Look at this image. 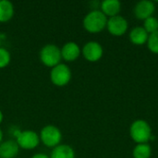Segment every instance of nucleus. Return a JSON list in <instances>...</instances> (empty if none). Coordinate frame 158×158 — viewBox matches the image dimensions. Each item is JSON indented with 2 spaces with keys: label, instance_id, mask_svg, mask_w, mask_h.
I'll list each match as a JSON object with an SVG mask.
<instances>
[{
  "label": "nucleus",
  "instance_id": "nucleus-21",
  "mask_svg": "<svg viewBox=\"0 0 158 158\" xmlns=\"http://www.w3.org/2000/svg\"><path fill=\"white\" fill-rule=\"evenodd\" d=\"M3 119H4V115H3V113H2V111L0 110V124L3 122Z\"/></svg>",
  "mask_w": 158,
  "mask_h": 158
},
{
  "label": "nucleus",
  "instance_id": "nucleus-16",
  "mask_svg": "<svg viewBox=\"0 0 158 158\" xmlns=\"http://www.w3.org/2000/svg\"><path fill=\"white\" fill-rule=\"evenodd\" d=\"M133 158H150L152 156V149L148 143H138L133 151Z\"/></svg>",
  "mask_w": 158,
  "mask_h": 158
},
{
  "label": "nucleus",
  "instance_id": "nucleus-17",
  "mask_svg": "<svg viewBox=\"0 0 158 158\" xmlns=\"http://www.w3.org/2000/svg\"><path fill=\"white\" fill-rule=\"evenodd\" d=\"M143 29L148 32V34H151L153 32H156L158 31V19L155 17H150L146 19L143 22Z\"/></svg>",
  "mask_w": 158,
  "mask_h": 158
},
{
  "label": "nucleus",
  "instance_id": "nucleus-9",
  "mask_svg": "<svg viewBox=\"0 0 158 158\" xmlns=\"http://www.w3.org/2000/svg\"><path fill=\"white\" fill-rule=\"evenodd\" d=\"M156 10L154 2L149 0H142L138 2L134 6V15L137 19L145 20L146 19L153 17Z\"/></svg>",
  "mask_w": 158,
  "mask_h": 158
},
{
  "label": "nucleus",
  "instance_id": "nucleus-14",
  "mask_svg": "<svg viewBox=\"0 0 158 158\" xmlns=\"http://www.w3.org/2000/svg\"><path fill=\"white\" fill-rule=\"evenodd\" d=\"M50 158H75V152L69 144H59L53 148Z\"/></svg>",
  "mask_w": 158,
  "mask_h": 158
},
{
  "label": "nucleus",
  "instance_id": "nucleus-10",
  "mask_svg": "<svg viewBox=\"0 0 158 158\" xmlns=\"http://www.w3.org/2000/svg\"><path fill=\"white\" fill-rule=\"evenodd\" d=\"M60 50L62 59H64L67 62H72L77 60L81 54V50L79 44L75 42L66 43L62 46V48H60Z\"/></svg>",
  "mask_w": 158,
  "mask_h": 158
},
{
  "label": "nucleus",
  "instance_id": "nucleus-8",
  "mask_svg": "<svg viewBox=\"0 0 158 158\" xmlns=\"http://www.w3.org/2000/svg\"><path fill=\"white\" fill-rule=\"evenodd\" d=\"M106 28L112 35L121 36L125 34L128 30V21L122 16L118 15L107 19Z\"/></svg>",
  "mask_w": 158,
  "mask_h": 158
},
{
  "label": "nucleus",
  "instance_id": "nucleus-18",
  "mask_svg": "<svg viewBox=\"0 0 158 158\" xmlns=\"http://www.w3.org/2000/svg\"><path fill=\"white\" fill-rule=\"evenodd\" d=\"M147 46L152 53L158 54V31L149 34L147 40Z\"/></svg>",
  "mask_w": 158,
  "mask_h": 158
},
{
  "label": "nucleus",
  "instance_id": "nucleus-12",
  "mask_svg": "<svg viewBox=\"0 0 158 158\" xmlns=\"http://www.w3.org/2000/svg\"><path fill=\"white\" fill-rule=\"evenodd\" d=\"M101 11L109 18L118 16L121 9V4L118 0H105L100 4Z\"/></svg>",
  "mask_w": 158,
  "mask_h": 158
},
{
  "label": "nucleus",
  "instance_id": "nucleus-11",
  "mask_svg": "<svg viewBox=\"0 0 158 158\" xmlns=\"http://www.w3.org/2000/svg\"><path fill=\"white\" fill-rule=\"evenodd\" d=\"M19 147L16 141L8 140L0 143V158H16Z\"/></svg>",
  "mask_w": 158,
  "mask_h": 158
},
{
  "label": "nucleus",
  "instance_id": "nucleus-7",
  "mask_svg": "<svg viewBox=\"0 0 158 158\" xmlns=\"http://www.w3.org/2000/svg\"><path fill=\"white\" fill-rule=\"evenodd\" d=\"M83 57L89 62H97L99 61L104 54L102 45L95 41L88 42L84 44L81 50Z\"/></svg>",
  "mask_w": 158,
  "mask_h": 158
},
{
  "label": "nucleus",
  "instance_id": "nucleus-5",
  "mask_svg": "<svg viewBox=\"0 0 158 158\" xmlns=\"http://www.w3.org/2000/svg\"><path fill=\"white\" fill-rule=\"evenodd\" d=\"M50 80L57 87H63L69 83L71 80V70L65 64H58L52 68L50 71Z\"/></svg>",
  "mask_w": 158,
  "mask_h": 158
},
{
  "label": "nucleus",
  "instance_id": "nucleus-19",
  "mask_svg": "<svg viewBox=\"0 0 158 158\" xmlns=\"http://www.w3.org/2000/svg\"><path fill=\"white\" fill-rule=\"evenodd\" d=\"M11 61L10 53L4 47H0V69L6 68Z\"/></svg>",
  "mask_w": 158,
  "mask_h": 158
},
{
  "label": "nucleus",
  "instance_id": "nucleus-4",
  "mask_svg": "<svg viewBox=\"0 0 158 158\" xmlns=\"http://www.w3.org/2000/svg\"><path fill=\"white\" fill-rule=\"evenodd\" d=\"M40 142L48 148H55L60 144L62 140L61 131L55 125L44 126L40 132Z\"/></svg>",
  "mask_w": 158,
  "mask_h": 158
},
{
  "label": "nucleus",
  "instance_id": "nucleus-23",
  "mask_svg": "<svg viewBox=\"0 0 158 158\" xmlns=\"http://www.w3.org/2000/svg\"><path fill=\"white\" fill-rule=\"evenodd\" d=\"M0 43H1V35H0Z\"/></svg>",
  "mask_w": 158,
  "mask_h": 158
},
{
  "label": "nucleus",
  "instance_id": "nucleus-3",
  "mask_svg": "<svg viewBox=\"0 0 158 158\" xmlns=\"http://www.w3.org/2000/svg\"><path fill=\"white\" fill-rule=\"evenodd\" d=\"M61 59V50L56 44H48L44 45L40 51V60L44 66L48 68L52 69L57 66L60 64Z\"/></svg>",
  "mask_w": 158,
  "mask_h": 158
},
{
  "label": "nucleus",
  "instance_id": "nucleus-20",
  "mask_svg": "<svg viewBox=\"0 0 158 158\" xmlns=\"http://www.w3.org/2000/svg\"><path fill=\"white\" fill-rule=\"evenodd\" d=\"M31 158H50V156L45 154H43V153H38V154L33 155Z\"/></svg>",
  "mask_w": 158,
  "mask_h": 158
},
{
  "label": "nucleus",
  "instance_id": "nucleus-2",
  "mask_svg": "<svg viewBox=\"0 0 158 158\" xmlns=\"http://www.w3.org/2000/svg\"><path fill=\"white\" fill-rule=\"evenodd\" d=\"M130 135L137 144L147 143L153 137L150 125L143 119H137L132 122L130 128Z\"/></svg>",
  "mask_w": 158,
  "mask_h": 158
},
{
  "label": "nucleus",
  "instance_id": "nucleus-22",
  "mask_svg": "<svg viewBox=\"0 0 158 158\" xmlns=\"http://www.w3.org/2000/svg\"><path fill=\"white\" fill-rule=\"evenodd\" d=\"M3 142V131H2V130L0 129V143Z\"/></svg>",
  "mask_w": 158,
  "mask_h": 158
},
{
  "label": "nucleus",
  "instance_id": "nucleus-1",
  "mask_svg": "<svg viewBox=\"0 0 158 158\" xmlns=\"http://www.w3.org/2000/svg\"><path fill=\"white\" fill-rule=\"evenodd\" d=\"M83 28L90 33H98L105 30L107 24V17L99 9L90 11L83 19Z\"/></svg>",
  "mask_w": 158,
  "mask_h": 158
},
{
  "label": "nucleus",
  "instance_id": "nucleus-13",
  "mask_svg": "<svg viewBox=\"0 0 158 158\" xmlns=\"http://www.w3.org/2000/svg\"><path fill=\"white\" fill-rule=\"evenodd\" d=\"M149 34L143 27H135L130 32V40L133 44L143 45L147 43Z\"/></svg>",
  "mask_w": 158,
  "mask_h": 158
},
{
  "label": "nucleus",
  "instance_id": "nucleus-15",
  "mask_svg": "<svg viewBox=\"0 0 158 158\" xmlns=\"http://www.w3.org/2000/svg\"><path fill=\"white\" fill-rule=\"evenodd\" d=\"M14 15V6L8 0H0V22L9 21Z\"/></svg>",
  "mask_w": 158,
  "mask_h": 158
},
{
  "label": "nucleus",
  "instance_id": "nucleus-6",
  "mask_svg": "<svg viewBox=\"0 0 158 158\" xmlns=\"http://www.w3.org/2000/svg\"><path fill=\"white\" fill-rule=\"evenodd\" d=\"M16 143L23 150H33L39 145L40 137L34 131L26 130L19 133L16 137Z\"/></svg>",
  "mask_w": 158,
  "mask_h": 158
}]
</instances>
